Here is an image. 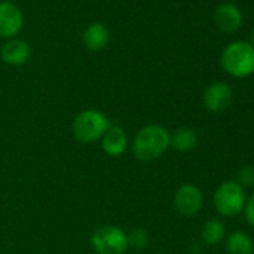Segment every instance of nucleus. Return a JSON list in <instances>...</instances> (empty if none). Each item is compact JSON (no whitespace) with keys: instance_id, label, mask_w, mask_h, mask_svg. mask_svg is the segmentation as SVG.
<instances>
[{"instance_id":"nucleus-1","label":"nucleus","mask_w":254,"mask_h":254,"mask_svg":"<svg viewBox=\"0 0 254 254\" xmlns=\"http://www.w3.org/2000/svg\"><path fill=\"white\" fill-rule=\"evenodd\" d=\"M171 148V133L160 124H147L135 135L132 153L139 162H154Z\"/></svg>"},{"instance_id":"nucleus-2","label":"nucleus","mask_w":254,"mask_h":254,"mask_svg":"<svg viewBox=\"0 0 254 254\" xmlns=\"http://www.w3.org/2000/svg\"><path fill=\"white\" fill-rule=\"evenodd\" d=\"M221 67L233 78H247L254 73V47L245 41L229 44L221 53Z\"/></svg>"},{"instance_id":"nucleus-3","label":"nucleus","mask_w":254,"mask_h":254,"mask_svg":"<svg viewBox=\"0 0 254 254\" xmlns=\"http://www.w3.org/2000/svg\"><path fill=\"white\" fill-rule=\"evenodd\" d=\"M108 117L97 109L81 111L72 123V135L81 144H93L102 139L109 129Z\"/></svg>"},{"instance_id":"nucleus-4","label":"nucleus","mask_w":254,"mask_h":254,"mask_svg":"<svg viewBox=\"0 0 254 254\" xmlns=\"http://www.w3.org/2000/svg\"><path fill=\"white\" fill-rule=\"evenodd\" d=\"M214 208L223 217H235L244 211L247 196L236 181H224L214 191Z\"/></svg>"},{"instance_id":"nucleus-5","label":"nucleus","mask_w":254,"mask_h":254,"mask_svg":"<svg viewBox=\"0 0 254 254\" xmlns=\"http://www.w3.org/2000/svg\"><path fill=\"white\" fill-rule=\"evenodd\" d=\"M91 247L97 254H124L129 250L127 233L118 226H102L91 235Z\"/></svg>"},{"instance_id":"nucleus-6","label":"nucleus","mask_w":254,"mask_h":254,"mask_svg":"<svg viewBox=\"0 0 254 254\" xmlns=\"http://www.w3.org/2000/svg\"><path fill=\"white\" fill-rule=\"evenodd\" d=\"M175 209L186 217L196 215L203 206V194L199 187L193 184H183L174 196Z\"/></svg>"},{"instance_id":"nucleus-7","label":"nucleus","mask_w":254,"mask_h":254,"mask_svg":"<svg viewBox=\"0 0 254 254\" xmlns=\"http://www.w3.org/2000/svg\"><path fill=\"white\" fill-rule=\"evenodd\" d=\"M24 24L23 12L12 2H0V38H15Z\"/></svg>"},{"instance_id":"nucleus-8","label":"nucleus","mask_w":254,"mask_h":254,"mask_svg":"<svg viewBox=\"0 0 254 254\" xmlns=\"http://www.w3.org/2000/svg\"><path fill=\"white\" fill-rule=\"evenodd\" d=\"M232 88L226 82H214L203 93V105L209 112H223L232 102Z\"/></svg>"},{"instance_id":"nucleus-9","label":"nucleus","mask_w":254,"mask_h":254,"mask_svg":"<svg viewBox=\"0 0 254 254\" xmlns=\"http://www.w3.org/2000/svg\"><path fill=\"white\" fill-rule=\"evenodd\" d=\"M214 24L223 33H235L242 26V12L233 3H221L214 11Z\"/></svg>"},{"instance_id":"nucleus-10","label":"nucleus","mask_w":254,"mask_h":254,"mask_svg":"<svg viewBox=\"0 0 254 254\" xmlns=\"http://www.w3.org/2000/svg\"><path fill=\"white\" fill-rule=\"evenodd\" d=\"M102 150L109 157H120L129 147V139L120 126H109L106 133L102 136Z\"/></svg>"},{"instance_id":"nucleus-11","label":"nucleus","mask_w":254,"mask_h":254,"mask_svg":"<svg viewBox=\"0 0 254 254\" xmlns=\"http://www.w3.org/2000/svg\"><path fill=\"white\" fill-rule=\"evenodd\" d=\"M30 56V45L21 39H9L0 50V57L9 66H21L29 62Z\"/></svg>"},{"instance_id":"nucleus-12","label":"nucleus","mask_w":254,"mask_h":254,"mask_svg":"<svg viewBox=\"0 0 254 254\" xmlns=\"http://www.w3.org/2000/svg\"><path fill=\"white\" fill-rule=\"evenodd\" d=\"M82 42L90 51H100L109 44V30L100 23L90 24L82 33Z\"/></svg>"},{"instance_id":"nucleus-13","label":"nucleus","mask_w":254,"mask_h":254,"mask_svg":"<svg viewBox=\"0 0 254 254\" xmlns=\"http://www.w3.org/2000/svg\"><path fill=\"white\" fill-rule=\"evenodd\" d=\"M197 145V133L190 127H180L171 133V148L180 153H189Z\"/></svg>"},{"instance_id":"nucleus-14","label":"nucleus","mask_w":254,"mask_h":254,"mask_svg":"<svg viewBox=\"0 0 254 254\" xmlns=\"http://www.w3.org/2000/svg\"><path fill=\"white\" fill-rule=\"evenodd\" d=\"M226 251L229 254H254V242L245 232L235 230L226 239Z\"/></svg>"},{"instance_id":"nucleus-15","label":"nucleus","mask_w":254,"mask_h":254,"mask_svg":"<svg viewBox=\"0 0 254 254\" xmlns=\"http://www.w3.org/2000/svg\"><path fill=\"white\" fill-rule=\"evenodd\" d=\"M226 235V226L221 220L212 218L208 220L200 232V239L205 245H218Z\"/></svg>"},{"instance_id":"nucleus-16","label":"nucleus","mask_w":254,"mask_h":254,"mask_svg":"<svg viewBox=\"0 0 254 254\" xmlns=\"http://www.w3.org/2000/svg\"><path fill=\"white\" fill-rule=\"evenodd\" d=\"M127 241H129V247H133L136 250H142L148 245L150 236L148 232L142 227L133 229L130 233H127Z\"/></svg>"},{"instance_id":"nucleus-17","label":"nucleus","mask_w":254,"mask_h":254,"mask_svg":"<svg viewBox=\"0 0 254 254\" xmlns=\"http://www.w3.org/2000/svg\"><path fill=\"white\" fill-rule=\"evenodd\" d=\"M236 183L242 187H253L254 186V166L247 165V166L241 168Z\"/></svg>"},{"instance_id":"nucleus-18","label":"nucleus","mask_w":254,"mask_h":254,"mask_svg":"<svg viewBox=\"0 0 254 254\" xmlns=\"http://www.w3.org/2000/svg\"><path fill=\"white\" fill-rule=\"evenodd\" d=\"M244 215H245V220L248 221V224L251 227H254V193L247 199L245 202V206H244Z\"/></svg>"},{"instance_id":"nucleus-19","label":"nucleus","mask_w":254,"mask_h":254,"mask_svg":"<svg viewBox=\"0 0 254 254\" xmlns=\"http://www.w3.org/2000/svg\"><path fill=\"white\" fill-rule=\"evenodd\" d=\"M250 44L254 47V27H253V30H251V33H250Z\"/></svg>"},{"instance_id":"nucleus-20","label":"nucleus","mask_w":254,"mask_h":254,"mask_svg":"<svg viewBox=\"0 0 254 254\" xmlns=\"http://www.w3.org/2000/svg\"><path fill=\"white\" fill-rule=\"evenodd\" d=\"M3 2H11V0H3Z\"/></svg>"},{"instance_id":"nucleus-21","label":"nucleus","mask_w":254,"mask_h":254,"mask_svg":"<svg viewBox=\"0 0 254 254\" xmlns=\"http://www.w3.org/2000/svg\"><path fill=\"white\" fill-rule=\"evenodd\" d=\"M157 254H165V253H157Z\"/></svg>"}]
</instances>
